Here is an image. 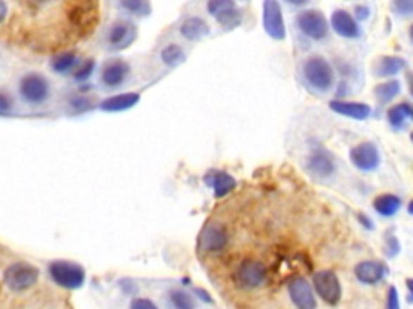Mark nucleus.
<instances>
[{"mask_svg": "<svg viewBox=\"0 0 413 309\" xmlns=\"http://www.w3.org/2000/svg\"><path fill=\"white\" fill-rule=\"evenodd\" d=\"M118 8L131 18H147L152 13L151 0H117Z\"/></svg>", "mask_w": 413, "mask_h": 309, "instance_id": "nucleus-26", "label": "nucleus"}, {"mask_svg": "<svg viewBox=\"0 0 413 309\" xmlns=\"http://www.w3.org/2000/svg\"><path fill=\"white\" fill-rule=\"evenodd\" d=\"M205 184L212 187L217 198L227 197L236 189V179L233 176L224 173V171L217 169H212L210 173L205 176Z\"/></svg>", "mask_w": 413, "mask_h": 309, "instance_id": "nucleus-23", "label": "nucleus"}, {"mask_svg": "<svg viewBox=\"0 0 413 309\" xmlns=\"http://www.w3.org/2000/svg\"><path fill=\"white\" fill-rule=\"evenodd\" d=\"M329 108H331L334 113L357 121H365L370 118L371 114V107L368 103L343 100V98H336V100L329 102Z\"/></svg>", "mask_w": 413, "mask_h": 309, "instance_id": "nucleus-19", "label": "nucleus"}, {"mask_svg": "<svg viewBox=\"0 0 413 309\" xmlns=\"http://www.w3.org/2000/svg\"><path fill=\"white\" fill-rule=\"evenodd\" d=\"M131 66L123 58H112L101 70V84L107 89H118L129 79Z\"/></svg>", "mask_w": 413, "mask_h": 309, "instance_id": "nucleus-15", "label": "nucleus"}, {"mask_svg": "<svg viewBox=\"0 0 413 309\" xmlns=\"http://www.w3.org/2000/svg\"><path fill=\"white\" fill-rule=\"evenodd\" d=\"M359 221H360V224L365 225V228H367L368 230H371V229L374 228L373 221H371L370 218H368V216H365V214H360V216H359Z\"/></svg>", "mask_w": 413, "mask_h": 309, "instance_id": "nucleus-40", "label": "nucleus"}, {"mask_svg": "<svg viewBox=\"0 0 413 309\" xmlns=\"http://www.w3.org/2000/svg\"><path fill=\"white\" fill-rule=\"evenodd\" d=\"M139 29L133 20L120 18L110 23L106 32V44L112 52H123L136 42Z\"/></svg>", "mask_w": 413, "mask_h": 309, "instance_id": "nucleus-6", "label": "nucleus"}, {"mask_svg": "<svg viewBox=\"0 0 413 309\" xmlns=\"http://www.w3.org/2000/svg\"><path fill=\"white\" fill-rule=\"evenodd\" d=\"M7 13H8L7 4H5V0H0V23H4V20L7 18Z\"/></svg>", "mask_w": 413, "mask_h": 309, "instance_id": "nucleus-41", "label": "nucleus"}, {"mask_svg": "<svg viewBox=\"0 0 413 309\" xmlns=\"http://www.w3.org/2000/svg\"><path fill=\"white\" fill-rule=\"evenodd\" d=\"M262 12V23L267 36L277 42L284 41L288 31H286L283 7H281L279 0H263Z\"/></svg>", "mask_w": 413, "mask_h": 309, "instance_id": "nucleus-10", "label": "nucleus"}, {"mask_svg": "<svg viewBox=\"0 0 413 309\" xmlns=\"http://www.w3.org/2000/svg\"><path fill=\"white\" fill-rule=\"evenodd\" d=\"M194 294H196V295H199V298H201V300H203V301H207V303H213V300H212L210 294H207L205 290H202V289H196V290H194Z\"/></svg>", "mask_w": 413, "mask_h": 309, "instance_id": "nucleus-39", "label": "nucleus"}, {"mask_svg": "<svg viewBox=\"0 0 413 309\" xmlns=\"http://www.w3.org/2000/svg\"><path fill=\"white\" fill-rule=\"evenodd\" d=\"M354 13H355V15H354V18H355L357 21H359V23H360V21L363 23V21H367L368 18H370L371 10L368 8L367 5H357L355 10H354Z\"/></svg>", "mask_w": 413, "mask_h": 309, "instance_id": "nucleus-37", "label": "nucleus"}, {"mask_svg": "<svg viewBox=\"0 0 413 309\" xmlns=\"http://www.w3.org/2000/svg\"><path fill=\"white\" fill-rule=\"evenodd\" d=\"M197 245H199L201 251L208 253V255L222 253L229 245L228 229L223 224L210 221L202 228Z\"/></svg>", "mask_w": 413, "mask_h": 309, "instance_id": "nucleus-11", "label": "nucleus"}, {"mask_svg": "<svg viewBox=\"0 0 413 309\" xmlns=\"http://www.w3.org/2000/svg\"><path fill=\"white\" fill-rule=\"evenodd\" d=\"M329 27L343 39H349V41H354V39H359L362 36V27L360 23L354 18L349 10L344 8H336L331 13V18H329Z\"/></svg>", "mask_w": 413, "mask_h": 309, "instance_id": "nucleus-16", "label": "nucleus"}, {"mask_svg": "<svg viewBox=\"0 0 413 309\" xmlns=\"http://www.w3.org/2000/svg\"><path fill=\"white\" fill-rule=\"evenodd\" d=\"M268 269L260 259L246 258L234 270V284L241 290H253L265 284Z\"/></svg>", "mask_w": 413, "mask_h": 309, "instance_id": "nucleus-5", "label": "nucleus"}, {"mask_svg": "<svg viewBox=\"0 0 413 309\" xmlns=\"http://www.w3.org/2000/svg\"><path fill=\"white\" fill-rule=\"evenodd\" d=\"M68 105L75 113H86L94 108V103L91 98H87L84 96H75L73 98H70Z\"/></svg>", "mask_w": 413, "mask_h": 309, "instance_id": "nucleus-32", "label": "nucleus"}, {"mask_svg": "<svg viewBox=\"0 0 413 309\" xmlns=\"http://www.w3.org/2000/svg\"><path fill=\"white\" fill-rule=\"evenodd\" d=\"M304 168L310 178L318 182H324L333 179L336 173H338V162H336L331 152H328L323 147H318L307 154Z\"/></svg>", "mask_w": 413, "mask_h": 309, "instance_id": "nucleus-7", "label": "nucleus"}, {"mask_svg": "<svg viewBox=\"0 0 413 309\" xmlns=\"http://www.w3.org/2000/svg\"><path fill=\"white\" fill-rule=\"evenodd\" d=\"M347 2H355V0H347Z\"/></svg>", "mask_w": 413, "mask_h": 309, "instance_id": "nucleus-42", "label": "nucleus"}, {"mask_svg": "<svg viewBox=\"0 0 413 309\" xmlns=\"http://www.w3.org/2000/svg\"><path fill=\"white\" fill-rule=\"evenodd\" d=\"M207 12L227 31L234 29L242 23V12L234 0H208Z\"/></svg>", "mask_w": 413, "mask_h": 309, "instance_id": "nucleus-12", "label": "nucleus"}, {"mask_svg": "<svg viewBox=\"0 0 413 309\" xmlns=\"http://www.w3.org/2000/svg\"><path fill=\"white\" fill-rule=\"evenodd\" d=\"M313 291H317V295L329 306L339 305L341 296H343V287H341L339 277L336 272L329 269L318 270L313 274L312 279Z\"/></svg>", "mask_w": 413, "mask_h": 309, "instance_id": "nucleus-9", "label": "nucleus"}, {"mask_svg": "<svg viewBox=\"0 0 413 309\" xmlns=\"http://www.w3.org/2000/svg\"><path fill=\"white\" fill-rule=\"evenodd\" d=\"M129 309H158V306L152 300H148V298H134L131 301Z\"/></svg>", "mask_w": 413, "mask_h": 309, "instance_id": "nucleus-36", "label": "nucleus"}, {"mask_svg": "<svg viewBox=\"0 0 413 309\" xmlns=\"http://www.w3.org/2000/svg\"><path fill=\"white\" fill-rule=\"evenodd\" d=\"M357 280L363 285H376L386 277L388 268L381 261H373V259H365L360 261L354 269Z\"/></svg>", "mask_w": 413, "mask_h": 309, "instance_id": "nucleus-17", "label": "nucleus"}, {"mask_svg": "<svg viewBox=\"0 0 413 309\" xmlns=\"http://www.w3.org/2000/svg\"><path fill=\"white\" fill-rule=\"evenodd\" d=\"M407 68V60L398 55H383L373 63V74L379 79H393Z\"/></svg>", "mask_w": 413, "mask_h": 309, "instance_id": "nucleus-18", "label": "nucleus"}, {"mask_svg": "<svg viewBox=\"0 0 413 309\" xmlns=\"http://www.w3.org/2000/svg\"><path fill=\"white\" fill-rule=\"evenodd\" d=\"M384 251H386L388 256H395L400 251V244L395 235L386 237V246H384Z\"/></svg>", "mask_w": 413, "mask_h": 309, "instance_id": "nucleus-34", "label": "nucleus"}, {"mask_svg": "<svg viewBox=\"0 0 413 309\" xmlns=\"http://www.w3.org/2000/svg\"><path fill=\"white\" fill-rule=\"evenodd\" d=\"M187 60V53L179 44H167L160 51V62L168 68H178Z\"/></svg>", "mask_w": 413, "mask_h": 309, "instance_id": "nucleus-27", "label": "nucleus"}, {"mask_svg": "<svg viewBox=\"0 0 413 309\" xmlns=\"http://www.w3.org/2000/svg\"><path fill=\"white\" fill-rule=\"evenodd\" d=\"M139 100L141 96L137 92H123L102 100L101 105H99V108L106 113H120L134 108L136 105L139 103Z\"/></svg>", "mask_w": 413, "mask_h": 309, "instance_id": "nucleus-21", "label": "nucleus"}, {"mask_svg": "<svg viewBox=\"0 0 413 309\" xmlns=\"http://www.w3.org/2000/svg\"><path fill=\"white\" fill-rule=\"evenodd\" d=\"M96 71V60L94 58H86V60H80V63L76 65V68L73 70V79L80 84H84L91 79V76Z\"/></svg>", "mask_w": 413, "mask_h": 309, "instance_id": "nucleus-30", "label": "nucleus"}, {"mask_svg": "<svg viewBox=\"0 0 413 309\" xmlns=\"http://www.w3.org/2000/svg\"><path fill=\"white\" fill-rule=\"evenodd\" d=\"M350 163L362 173H373L381 164V153L373 142H360L349 152Z\"/></svg>", "mask_w": 413, "mask_h": 309, "instance_id": "nucleus-13", "label": "nucleus"}, {"mask_svg": "<svg viewBox=\"0 0 413 309\" xmlns=\"http://www.w3.org/2000/svg\"><path fill=\"white\" fill-rule=\"evenodd\" d=\"M168 301L173 309H197L196 298L186 290L172 289L168 291Z\"/></svg>", "mask_w": 413, "mask_h": 309, "instance_id": "nucleus-29", "label": "nucleus"}, {"mask_svg": "<svg viewBox=\"0 0 413 309\" xmlns=\"http://www.w3.org/2000/svg\"><path fill=\"white\" fill-rule=\"evenodd\" d=\"M288 294L297 309H317V296L312 284L302 275H294L288 282Z\"/></svg>", "mask_w": 413, "mask_h": 309, "instance_id": "nucleus-14", "label": "nucleus"}, {"mask_svg": "<svg viewBox=\"0 0 413 309\" xmlns=\"http://www.w3.org/2000/svg\"><path fill=\"white\" fill-rule=\"evenodd\" d=\"M286 4H289L291 7H296V8H302L305 7V5H308L312 2V0H284Z\"/></svg>", "mask_w": 413, "mask_h": 309, "instance_id": "nucleus-38", "label": "nucleus"}, {"mask_svg": "<svg viewBox=\"0 0 413 309\" xmlns=\"http://www.w3.org/2000/svg\"><path fill=\"white\" fill-rule=\"evenodd\" d=\"M39 280V269L30 263H13L5 269L4 282L13 291H25Z\"/></svg>", "mask_w": 413, "mask_h": 309, "instance_id": "nucleus-8", "label": "nucleus"}, {"mask_svg": "<svg viewBox=\"0 0 413 309\" xmlns=\"http://www.w3.org/2000/svg\"><path fill=\"white\" fill-rule=\"evenodd\" d=\"M49 275L53 284L67 290L81 289L86 280V270L78 263L67 261V259H55L49 264Z\"/></svg>", "mask_w": 413, "mask_h": 309, "instance_id": "nucleus-4", "label": "nucleus"}, {"mask_svg": "<svg viewBox=\"0 0 413 309\" xmlns=\"http://www.w3.org/2000/svg\"><path fill=\"white\" fill-rule=\"evenodd\" d=\"M39 2H42V0H39Z\"/></svg>", "mask_w": 413, "mask_h": 309, "instance_id": "nucleus-43", "label": "nucleus"}, {"mask_svg": "<svg viewBox=\"0 0 413 309\" xmlns=\"http://www.w3.org/2000/svg\"><path fill=\"white\" fill-rule=\"evenodd\" d=\"M373 208L379 216L393 218L400 211L402 198L395 193H381L373 200Z\"/></svg>", "mask_w": 413, "mask_h": 309, "instance_id": "nucleus-24", "label": "nucleus"}, {"mask_svg": "<svg viewBox=\"0 0 413 309\" xmlns=\"http://www.w3.org/2000/svg\"><path fill=\"white\" fill-rule=\"evenodd\" d=\"M179 34L189 42H201L210 34V25L202 16L191 15L183 20L179 26Z\"/></svg>", "mask_w": 413, "mask_h": 309, "instance_id": "nucleus-20", "label": "nucleus"}, {"mask_svg": "<svg viewBox=\"0 0 413 309\" xmlns=\"http://www.w3.org/2000/svg\"><path fill=\"white\" fill-rule=\"evenodd\" d=\"M390 10L398 18L407 20L413 15V0H393Z\"/></svg>", "mask_w": 413, "mask_h": 309, "instance_id": "nucleus-31", "label": "nucleus"}, {"mask_svg": "<svg viewBox=\"0 0 413 309\" xmlns=\"http://www.w3.org/2000/svg\"><path fill=\"white\" fill-rule=\"evenodd\" d=\"M15 107V100L13 97L10 96L8 92L5 91H0V114H5V113H10Z\"/></svg>", "mask_w": 413, "mask_h": 309, "instance_id": "nucleus-33", "label": "nucleus"}, {"mask_svg": "<svg viewBox=\"0 0 413 309\" xmlns=\"http://www.w3.org/2000/svg\"><path fill=\"white\" fill-rule=\"evenodd\" d=\"M18 93L20 98L30 107H41L47 103L52 96L51 81L41 73H26L18 81Z\"/></svg>", "mask_w": 413, "mask_h": 309, "instance_id": "nucleus-2", "label": "nucleus"}, {"mask_svg": "<svg viewBox=\"0 0 413 309\" xmlns=\"http://www.w3.org/2000/svg\"><path fill=\"white\" fill-rule=\"evenodd\" d=\"M413 118V108L410 102H399L389 107L386 119L394 131H405Z\"/></svg>", "mask_w": 413, "mask_h": 309, "instance_id": "nucleus-22", "label": "nucleus"}, {"mask_svg": "<svg viewBox=\"0 0 413 309\" xmlns=\"http://www.w3.org/2000/svg\"><path fill=\"white\" fill-rule=\"evenodd\" d=\"M296 29L300 32L302 36L307 37L308 41L320 42L328 39L329 34V23L328 18L323 12L317 8H305L297 13L294 18Z\"/></svg>", "mask_w": 413, "mask_h": 309, "instance_id": "nucleus-3", "label": "nucleus"}, {"mask_svg": "<svg viewBox=\"0 0 413 309\" xmlns=\"http://www.w3.org/2000/svg\"><path fill=\"white\" fill-rule=\"evenodd\" d=\"M300 76L308 91L315 93H328L336 84L333 65L322 55H308L300 63Z\"/></svg>", "mask_w": 413, "mask_h": 309, "instance_id": "nucleus-1", "label": "nucleus"}, {"mask_svg": "<svg viewBox=\"0 0 413 309\" xmlns=\"http://www.w3.org/2000/svg\"><path fill=\"white\" fill-rule=\"evenodd\" d=\"M386 309H400L399 294L395 287H390L386 295Z\"/></svg>", "mask_w": 413, "mask_h": 309, "instance_id": "nucleus-35", "label": "nucleus"}, {"mask_svg": "<svg viewBox=\"0 0 413 309\" xmlns=\"http://www.w3.org/2000/svg\"><path fill=\"white\" fill-rule=\"evenodd\" d=\"M78 63H80V58L78 55H76V52L65 51L55 55L51 62V68L57 74H68V73H73V70L76 68V65Z\"/></svg>", "mask_w": 413, "mask_h": 309, "instance_id": "nucleus-28", "label": "nucleus"}, {"mask_svg": "<svg viewBox=\"0 0 413 309\" xmlns=\"http://www.w3.org/2000/svg\"><path fill=\"white\" fill-rule=\"evenodd\" d=\"M402 92V82L399 79H386L383 82H379L378 86H374L373 89V96L376 98L379 105H388L393 100H395L400 96Z\"/></svg>", "mask_w": 413, "mask_h": 309, "instance_id": "nucleus-25", "label": "nucleus"}]
</instances>
